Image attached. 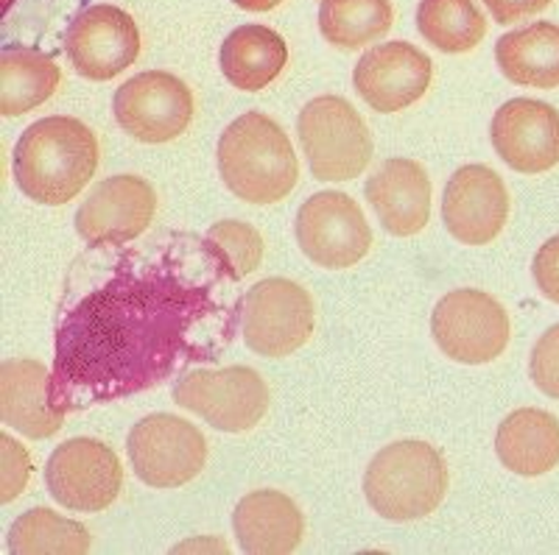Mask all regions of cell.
I'll return each instance as SVG.
<instances>
[{
	"mask_svg": "<svg viewBox=\"0 0 559 555\" xmlns=\"http://www.w3.org/2000/svg\"><path fill=\"white\" fill-rule=\"evenodd\" d=\"M417 28L442 53H467L487 37V17L476 0H419Z\"/></svg>",
	"mask_w": 559,
	"mask_h": 555,
	"instance_id": "484cf974",
	"label": "cell"
},
{
	"mask_svg": "<svg viewBox=\"0 0 559 555\" xmlns=\"http://www.w3.org/2000/svg\"><path fill=\"white\" fill-rule=\"evenodd\" d=\"M554 0H484V7L489 9V14L501 26H512V23H521V20L532 17V14H540Z\"/></svg>",
	"mask_w": 559,
	"mask_h": 555,
	"instance_id": "1f68e13d",
	"label": "cell"
},
{
	"mask_svg": "<svg viewBox=\"0 0 559 555\" xmlns=\"http://www.w3.org/2000/svg\"><path fill=\"white\" fill-rule=\"evenodd\" d=\"M503 469L521 478H540L559 467V419L540 408L512 410L496 433Z\"/></svg>",
	"mask_w": 559,
	"mask_h": 555,
	"instance_id": "44dd1931",
	"label": "cell"
},
{
	"mask_svg": "<svg viewBox=\"0 0 559 555\" xmlns=\"http://www.w3.org/2000/svg\"><path fill=\"white\" fill-rule=\"evenodd\" d=\"M297 134L313 179L353 182L372 159V134L356 107L338 95H319L302 107Z\"/></svg>",
	"mask_w": 559,
	"mask_h": 555,
	"instance_id": "5b68a950",
	"label": "cell"
},
{
	"mask_svg": "<svg viewBox=\"0 0 559 555\" xmlns=\"http://www.w3.org/2000/svg\"><path fill=\"white\" fill-rule=\"evenodd\" d=\"M498 157L518 173H546L559 165V112L537 98H512L492 118Z\"/></svg>",
	"mask_w": 559,
	"mask_h": 555,
	"instance_id": "e0dca14e",
	"label": "cell"
},
{
	"mask_svg": "<svg viewBox=\"0 0 559 555\" xmlns=\"http://www.w3.org/2000/svg\"><path fill=\"white\" fill-rule=\"evenodd\" d=\"M392 23V0H319V32L324 43L342 51L376 43Z\"/></svg>",
	"mask_w": 559,
	"mask_h": 555,
	"instance_id": "d4e9b609",
	"label": "cell"
},
{
	"mask_svg": "<svg viewBox=\"0 0 559 555\" xmlns=\"http://www.w3.org/2000/svg\"><path fill=\"white\" fill-rule=\"evenodd\" d=\"M433 64L412 43H383L369 48L353 70L358 98L381 114L403 112L431 87Z\"/></svg>",
	"mask_w": 559,
	"mask_h": 555,
	"instance_id": "9a60e30c",
	"label": "cell"
},
{
	"mask_svg": "<svg viewBox=\"0 0 559 555\" xmlns=\"http://www.w3.org/2000/svg\"><path fill=\"white\" fill-rule=\"evenodd\" d=\"M532 274L543 297H546L548 302L559 304V234L557 238H548L546 243L537 249L532 263Z\"/></svg>",
	"mask_w": 559,
	"mask_h": 555,
	"instance_id": "4dcf8cb0",
	"label": "cell"
},
{
	"mask_svg": "<svg viewBox=\"0 0 559 555\" xmlns=\"http://www.w3.org/2000/svg\"><path fill=\"white\" fill-rule=\"evenodd\" d=\"M448 492V463L437 447L417 438L394 442L369 461L364 494L389 522H414L439 508Z\"/></svg>",
	"mask_w": 559,
	"mask_h": 555,
	"instance_id": "277c9868",
	"label": "cell"
},
{
	"mask_svg": "<svg viewBox=\"0 0 559 555\" xmlns=\"http://www.w3.org/2000/svg\"><path fill=\"white\" fill-rule=\"evenodd\" d=\"M45 483L68 511L98 514L121 494L123 469L115 449L98 438H70L45 463Z\"/></svg>",
	"mask_w": 559,
	"mask_h": 555,
	"instance_id": "7c38bea8",
	"label": "cell"
},
{
	"mask_svg": "<svg viewBox=\"0 0 559 555\" xmlns=\"http://www.w3.org/2000/svg\"><path fill=\"white\" fill-rule=\"evenodd\" d=\"M233 3L243 9V12H272V9H277L286 0H233Z\"/></svg>",
	"mask_w": 559,
	"mask_h": 555,
	"instance_id": "d6a6232c",
	"label": "cell"
},
{
	"mask_svg": "<svg viewBox=\"0 0 559 555\" xmlns=\"http://www.w3.org/2000/svg\"><path fill=\"white\" fill-rule=\"evenodd\" d=\"M496 62L512 84L534 89L559 87V26L540 20L503 34L496 43Z\"/></svg>",
	"mask_w": 559,
	"mask_h": 555,
	"instance_id": "cb8c5ba5",
	"label": "cell"
},
{
	"mask_svg": "<svg viewBox=\"0 0 559 555\" xmlns=\"http://www.w3.org/2000/svg\"><path fill=\"white\" fill-rule=\"evenodd\" d=\"M317 324L311 293L286 277H266L241 297V329L249 349L261 358H288L308 343Z\"/></svg>",
	"mask_w": 559,
	"mask_h": 555,
	"instance_id": "8992f818",
	"label": "cell"
},
{
	"mask_svg": "<svg viewBox=\"0 0 559 555\" xmlns=\"http://www.w3.org/2000/svg\"><path fill=\"white\" fill-rule=\"evenodd\" d=\"M112 112L118 126L138 143H171L193 120L191 87L166 70L138 73L115 89Z\"/></svg>",
	"mask_w": 559,
	"mask_h": 555,
	"instance_id": "30bf717a",
	"label": "cell"
},
{
	"mask_svg": "<svg viewBox=\"0 0 559 555\" xmlns=\"http://www.w3.org/2000/svg\"><path fill=\"white\" fill-rule=\"evenodd\" d=\"M509 218L503 179L487 165H464L448 179L442 221L464 246H487L501 234Z\"/></svg>",
	"mask_w": 559,
	"mask_h": 555,
	"instance_id": "2e32d148",
	"label": "cell"
},
{
	"mask_svg": "<svg viewBox=\"0 0 559 555\" xmlns=\"http://www.w3.org/2000/svg\"><path fill=\"white\" fill-rule=\"evenodd\" d=\"M431 335L451 360L481 366L507 352L509 313L496 297L476 288H459L445 293L433 307Z\"/></svg>",
	"mask_w": 559,
	"mask_h": 555,
	"instance_id": "ba28073f",
	"label": "cell"
},
{
	"mask_svg": "<svg viewBox=\"0 0 559 555\" xmlns=\"http://www.w3.org/2000/svg\"><path fill=\"white\" fill-rule=\"evenodd\" d=\"M98 159L93 129L70 114H53L20 134L12 159L14 182L32 202L62 207L96 177Z\"/></svg>",
	"mask_w": 559,
	"mask_h": 555,
	"instance_id": "7a4b0ae2",
	"label": "cell"
},
{
	"mask_svg": "<svg viewBox=\"0 0 559 555\" xmlns=\"http://www.w3.org/2000/svg\"><path fill=\"white\" fill-rule=\"evenodd\" d=\"M218 173L236 198L277 204L297 188L299 162L292 140L263 112L236 118L218 137Z\"/></svg>",
	"mask_w": 559,
	"mask_h": 555,
	"instance_id": "3957f363",
	"label": "cell"
},
{
	"mask_svg": "<svg viewBox=\"0 0 559 555\" xmlns=\"http://www.w3.org/2000/svg\"><path fill=\"white\" fill-rule=\"evenodd\" d=\"M236 285L207 234L90 246L57 307L51 405L68 417L216 363L241 329Z\"/></svg>",
	"mask_w": 559,
	"mask_h": 555,
	"instance_id": "6da1fadb",
	"label": "cell"
},
{
	"mask_svg": "<svg viewBox=\"0 0 559 555\" xmlns=\"http://www.w3.org/2000/svg\"><path fill=\"white\" fill-rule=\"evenodd\" d=\"M51 372L39 360H3L0 366V417L28 438H51L62 430L64 413L48 399Z\"/></svg>",
	"mask_w": 559,
	"mask_h": 555,
	"instance_id": "ffe728a7",
	"label": "cell"
},
{
	"mask_svg": "<svg viewBox=\"0 0 559 555\" xmlns=\"http://www.w3.org/2000/svg\"><path fill=\"white\" fill-rule=\"evenodd\" d=\"M64 53L82 79L109 82L138 59V23L132 14L109 3L82 9L64 28Z\"/></svg>",
	"mask_w": 559,
	"mask_h": 555,
	"instance_id": "4fadbf2b",
	"label": "cell"
},
{
	"mask_svg": "<svg viewBox=\"0 0 559 555\" xmlns=\"http://www.w3.org/2000/svg\"><path fill=\"white\" fill-rule=\"evenodd\" d=\"M174 402L222 433H247L266 417L269 385L249 366L191 369L174 385Z\"/></svg>",
	"mask_w": 559,
	"mask_h": 555,
	"instance_id": "52a82bcc",
	"label": "cell"
},
{
	"mask_svg": "<svg viewBox=\"0 0 559 555\" xmlns=\"http://www.w3.org/2000/svg\"><path fill=\"white\" fill-rule=\"evenodd\" d=\"M364 196L394 238H412L431 218V179L408 157H392L367 179Z\"/></svg>",
	"mask_w": 559,
	"mask_h": 555,
	"instance_id": "ac0fdd59",
	"label": "cell"
},
{
	"mask_svg": "<svg viewBox=\"0 0 559 555\" xmlns=\"http://www.w3.org/2000/svg\"><path fill=\"white\" fill-rule=\"evenodd\" d=\"M210 238V243L218 249L224 260H227L233 277L241 282L243 277L261 265L263 260V238L254 227L243 221H218L204 232Z\"/></svg>",
	"mask_w": 559,
	"mask_h": 555,
	"instance_id": "83f0119b",
	"label": "cell"
},
{
	"mask_svg": "<svg viewBox=\"0 0 559 555\" xmlns=\"http://www.w3.org/2000/svg\"><path fill=\"white\" fill-rule=\"evenodd\" d=\"M233 528L243 553L286 555L302 544L306 517L288 494L258 488L238 499Z\"/></svg>",
	"mask_w": 559,
	"mask_h": 555,
	"instance_id": "d6986e66",
	"label": "cell"
},
{
	"mask_svg": "<svg viewBox=\"0 0 559 555\" xmlns=\"http://www.w3.org/2000/svg\"><path fill=\"white\" fill-rule=\"evenodd\" d=\"M127 453L140 483L152 488L185 486L207 463V442L199 427L171 413L140 419L127 438Z\"/></svg>",
	"mask_w": 559,
	"mask_h": 555,
	"instance_id": "9c48e42d",
	"label": "cell"
},
{
	"mask_svg": "<svg viewBox=\"0 0 559 555\" xmlns=\"http://www.w3.org/2000/svg\"><path fill=\"white\" fill-rule=\"evenodd\" d=\"M7 544L14 555L87 553L90 533L76 519L59 517L51 508H32L14 519Z\"/></svg>",
	"mask_w": 559,
	"mask_h": 555,
	"instance_id": "4316f807",
	"label": "cell"
},
{
	"mask_svg": "<svg viewBox=\"0 0 559 555\" xmlns=\"http://www.w3.org/2000/svg\"><path fill=\"white\" fill-rule=\"evenodd\" d=\"M294 234L302 254L331 272L353 268L367 257L372 246V232L364 218V209L338 190L313 193L299 207Z\"/></svg>",
	"mask_w": 559,
	"mask_h": 555,
	"instance_id": "8fae6325",
	"label": "cell"
},
{
	"mask_svg": "<svg viewBox=\"0 0 559 555\" xmlns=\"http://www.w3.org/2000/svg\"><path fill=\"white\" fill-rule=\"evenodd\" d=\"M0 447H3V494L0 499L12 503L26 488L28 474H32V458H28L26 447L7 433L0 436Z\"/></svg>",
	"mask_w": 559,
	"mask_h": 555,
	"instance_id": "f546056e",
	"label": "cell"
},
{
	"mask_svg": "<svg viewBox=\"0 0 559 555\" xmlns=\"http://www.w3.org/2000/svg\"><path fill=\"white\" fill-rule=\"evenodd\" d=\"M62 82V70L51 53L32 45L9 43L0 53V112L20 118L43 107Z\"/></svg>",
	"mask_w": 559,
	"mask_h": 555,
	"instance_id": "603a6c76",
	"label": "cell"
},
{
	"mask_svg": "<svg viewBox=\"0 0 559 555\" xmlns=\"http://www.w3.org/2000/svg\"><path fill=\"white\" fill-rule=\"evenodd\" d=\"M528 374L534 385L540 388L546 397L559 402V324L540 335V341L534 343L532 360H528Z\"/></svg>",
	"mask_w": 559,
	"mask_h": 555,
	"instance_id": "f1b7e54d",
	"label": "cell"
},
{
	"mask_svg": "<svg viewBox=\"0 0 559 555\" xmlns=\"http://www.w3.org/2000/svg\"><path fill=\"white\" fill-rule=\"evenodd\" d=\"M157 213V193L146 179L123 173L98 182L76 213V232L87 246H123L146 232Z\"/></svg>",
	"mask_w": 559,
	"mask_h": 555,
	"instance_id": "5bb4252c",
	"label": "cell"
},
{
	"mask_svg": "<svg viewBox=\"0 0 559 555\" xmlns=\"http://www.w3.org/2000/svg\"><path fill=\"white\" fill-rule=\"evenodd\" d=\"M288 45L269 26H238L222 43L218 64L229 84L241 93H261L283 73Z\"/></svg>",
	"mask_w": 559,
	"mask_h": 555,
	"instance_id": "7402d4cb",
	"label": "cell"
}]
</instances>
